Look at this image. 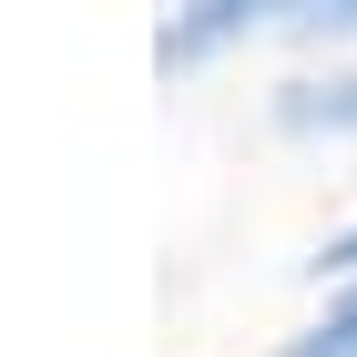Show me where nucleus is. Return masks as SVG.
<instances>
[{"instance_id":"nucleus-2","label":"nucleus","mask_w":357,"mask_h":357,"mask_svg":"<svg viewBox=\"0 0 357 357\" xmlns=\"http://www.w3.org/2000/svg\"><path fill=\"white\" fill-rule=\"evenodd\" d=\"M255 21H266V10H245V0H194L184 21H164V41H153V52H164V72H184V61H204L215 41H245Z\"/></svg>"},{"instance_id":"nucleus-4","label":"nucleus","mask_w":357,"mask_h":357,"mask_svg":"<svg viewBox=\"0 0 357 357\" xmlns=\"http://www.w3.org/2000/svg\"><path fill=\"white\" fill-rule=\"evenodd\" d=\"M275 31H296V41H357V0H317V10H275Z\"/></svg>"},{"instance_id":"nucleus-1","label":"nucleus","mask_w":357,"mask_h":357,"mask_svg":"<svg viewBox=\"0 0 357 357\" xmlns=\"http://www.w3.org/2000/svg\"><path fill=\"white\" fill-rule=\"evenodd\" d=\"M275 123H286V133H357V61L286 82L275 92Z\"/></svg>"},{"instance_id":"nucleus-5","label":"nucleus","mask_w":357,"mask_h":357,"mask_svg":"<svg viewBox=\"0 0 357 357\" xmlns=\"http://www.w3.org/2000/svg\"><path fill=\"white\" fill-rule=\"evenodd\" d=\"M306 275H317V286H327V275H357V225H347V235H327V245L306 255Z\"/></svg>"},{"instance_id":"nucleus-3","label":"nucleus","mask_w":357,"mask_h":357,"mask_svg":"<svg viewBox=\"0 0 357 357\" xmlns=\"http://www.w3.org/2000/svg\"><path fill=\"white\" fill-rule=\"evenodd\" d=\"M275 357H357V286H347V296H337V306H327V317H317L306 337H286Z\"/></svg>"}]
</instances>
